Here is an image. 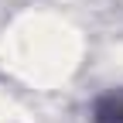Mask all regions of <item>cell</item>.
I'll list each match as a JSON object with an SVG mask.
<instances>
[{
    "label": "cell",
    "instance_id": "obj_1",
    "mask_svg": "<svg viewBox=\"0 0 123 123\" xmlns=\"http://www.w3.org/2000/svg\"><path fill=\"white\" fill-rule=\"evenodd\" d=\"M92 123H123V89H110L92 103Z\"/></svg>",
    "mask_w": 123,
    "mask_h": 123
}]
</instances>
